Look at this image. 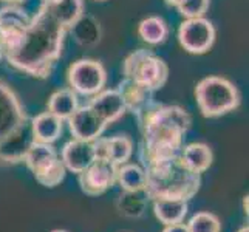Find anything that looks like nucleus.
<instances>
[{
    "label": "nucleus",
    "mask_w": 249,
    "mask_h": 232,
    "mask_svg": "<svg viewBox=\"0 0 249 232\" xmlns=\"http://www.w3.org/2000/svg\"><path fill=\"white\" fill-rule=\"evenodd\" d=\"M179 158H181L183 164L189 170L201 175L203 172H206L212 166L213 153H212V149L209 147L208 144H204V143H191V144H187L186 147L181 149Z\"/></svg>",
    "instance_id": "dca6fc26"
},
{
    "label": "nucleus",
    "mask_w": 249,
    "mask_h": 232,
    "mask_svg": "<svg viewBox=\"0 0 249 232\" xmlns=\"http://www.w3.org/2000/svg\"><path fill=\"white\" fill-rule=\"evenodd\" d=\"M237 232H249V226H248V225H246V226H243V228H242V229H238V231H237Z\"/></svg>",
    "instance_id": "7c9ffc66"
},
{
    "label": "nucleus",
    "mask_w": 249,
    "mask_h": 232,
    "mask_svg": "<svg viewBox=\"0 0 249 232\" xmlns=\"http://www.w3.org/2000/svg\"><path fill=\"white\" fill-rule=\"evenodd\" d=\"M164 2H166V5H169V6H177L179 0H164Z\"/></svg>",
    "instance_id": "c85d7f7f"
},
{
    "label": "nucleus",
    "mask_w": 249,
    "mask_h": 232,
    "mask_svg": "<svg viewBox=\"0 0 249 232\" xmlns=\"http://www.w3.org/2000/svg\"><path fill=\"white\" fill-rule=\"evenodd\" d=\"M187 203L184 200H167L160 198L153 200V212L155 217L164 226L183 223L187 215Z\"/></svg>",
    "instance_id": "412c9836"
},
{
    "label": "nucleus",
    "mask_w": 249,
    "mask_h": 232,
    "mask_svg": "<svg viewBox=\"0 0 249 232\" xmlns=\"http://www.w3.org/2000/svg\"><path fill=\"white\" fill-rule=\"evenodd\" d=\"M65 175H67V169L64 166V162L61 161V158H57L53 164L47 167L44 172L34 175V178H36V181L39 184L45 187H56L64 181Z\"/></svg>",
    "instance_id": "a878e982"
},
{
    "label": "nucleus",
    "mask_w": 249,
    "mask_h": 232,
    "mask_svg": "<svg viewBox=\"0 0 249 232\" xmlns=\"http://www.w3.org/2000/svg\"><path fill=\"white\" fill-rule=\"evenodd\" d=\"M67 121L71 135L76 140L82 141H96L107 127V124L89 106L78 107Z\"/></svg>",
    "instance_id": "9b49d317"
},
{
    "label": "nucleus",
    "mask_w": 249,
    "mask_h": 232,
    "mask_svg": "<svg viewBox=\"0 0 249 232\" xmlns=\"http://www.w3.org/2000/svg\"><path fill=\"white\" fill-rule=\"evenodd\" d=\"M57 152L53 147V144L47 143H37L33 141L23 157V161L27 167L33 172V175H37L50 167L57 160Z\"/></svg>",
    "instance_id": "a211bd4d"
},
{
    "label": "nucleus",
    "mask_w": 249,
    "mask_h": 232,
    "mask_svg": "<svg viewBox=\"0 0 249 232\" xmlns=\"http://www.w3.org/2000/svg\"><path fill=\"white\" fill-rule=\"evenodd\" d=\"M99 2H102V0H99Z\"/></svg>",
    "instance_id": "72a5a7b5"
},
{
    "label": "nucleus",
    "mask_w": 249,
    "mask_h": 232,
    "mask_svg": "<svg viewBox=\"0 0 249 232\" xmlns=\"http://www.w3.org/2000/svg\"><path fill=\"white\" fill-rule=\"evenodd\" d=\"M67 31L42 6L22 36L3 50L8 64L33 77L45 79L62 56Z\"/></svg>",
    "instance_id": "f257e3e1"
},
{
    "label": "nucleus",
    "mask_w": 249,
    "mask_h": 232,
    "mask_svg": "<svg viewBox=\"0 0 249 232\" xmlns=\"http://www.w3.org/2000/svg\"><path fill=\"white\" fill-rule=\"evenodd\" d=\"M68 31L71 33V36L74 37V40L78 42L82 47H94L101 42V25L99 22L91 16L82 14L78 20H76Z\"/></svg>",
    "instance_id": "aec40b11"
},
{
    "label": "nucleus",
    "mask_w": 249,
    "mask_h": 232,
    "mask_svg": "<svg viewBox=\"0 0 249 232\" xmlns=\"http://www.w3.org/2000/svg\"><path fill=\"white\" fill-rule=\"evenodd\" d=\"M116 183L127 194L142 192L145 187V170L138 164L124 162V164L118 166Z\"/></svg>",
    "instance_id": "5701e85b"
},
{
    "label": "nucleus",
    "mask_w": 249,
    "mask_h": 232,
    "mask_svg": "<svg viewBox=\"0 0 249 232\" xmlns=\"http://www.w3.org/2000/svg\"><path fill=\"white\" fill-rule=\"evenodd\" d=\"M209 3L211 0H179L175 8L186 19H195V17H204L209 10Z\"/></svg>",
    "instance_id": "bb28decb"
},
{
    "label": "nucleus",
    "mask_w": 249,
    "mask_h": 232,
    "mask_svg": "<svg viewBox=\"0 0 249 232\" xmlns=\"http://www.w3.org/2000/svg\"><path fill=\"white\" fill-rule=\"evenodd\" d=\"M67 81L76 94L94 96L101 90H104L107 82V71L99 61L79 59L68 68Z\"/></svg>",
    "instance_id": "0eeeda50"
},
{
    "label": "nucleus",
    "mask_w": 249,
    "mask_h": 232,
    "mask_svg": "<svg viewBox=\"0 0 249 232\" xmlns=\"http://www.w3.org/2000/svg\"><path fill=\"white\" fill-rule=\"evenodd\" d=\"M178 42L187 53L204 54L215 42V28L206 17L186 19L178 28Z\"/></svg>",
    "instance_id": "6e6552de"
},
{
    "label": "nucleus",
    "mask_w": 249,
    "mask_h": 232,
    "mask_svg": "<svg viewBox=\"0 0 249 232\" xmlns=\"http://www.w3.org/2000/svg\"><path fill=\"white\" fill-rule=\"evenodd\" d=\"M0 2H8V3H22L23 0H0Z\"/></svg>",
    "instance_id": "c756f323"
},
{
    "label": "nucleus",
    "mask_w": 249,
    "mask_h": 232,
    "mask_svg": "<svg viewBox=\"0 0 249 232\" xmlns=\"http://www.w3.org/2000/svg\"><path fill=\"white\" fill-rule=\"evenodd\" d=\"M89 107L96 113L107 125L123 118L127 111L125 101L121 91L115 90H101L93 96Z\"/></svg>",
    "instance_id": "ddd939ff"
},
{
    "label": "nucleus",
    "mask_w": 249,
    "mask_h": 232,
    "mask_svg": "<svg viewBox=\"0 0 249 232\" xmlns=\"http://www.w3.org/2000/svg\"><path fill=\"white\" fill-rule=\"evenodd\" d=\"M48 111L62 121H67L79 107V99L71 89L56 90L48 99Z\"/></svg>",
    "instance_id": "4be33fe9"
},
{
    "label": "nucleus",
    "mask_w": 249,
    "mask_h": 232,
    "mask_svg": "<svg viewBox=\"0 0 249 232\" xmlns=\"http://www.w3.org/2000/svg\"><path fill=\"white\" fill-rule=\"evenodd\" d=\"M42 6L67 30L84 14V0H53Z\"/></svg>",
    "instance_id": "6ab92c4d"
},
{
    "label": "nucleus",
    "mask_w": 249,
    "mask_h": 232,
    "mask_svg": "<svg viewBox=\"0 0 249 232\" xmlns=\"http://www.w3.org/2000/svg\"><path fill=\"white\" fill-rule=\"evenodd\" d=\"M140 37L149 45H160L166 42L169 36V27L166 20L160 16H150L142 19L138 25Z\"/></svg>",
    "instance_id": "b1692460"
},
{
    "label": "nucleus",
    "mask_w": 249,
    "mask_h": 232,
    "mask_svg": "<svg viewBox=\"0 0 249 232\" xmlns=\"http://www.w3.org/2000/svg\"><path fill=\"white\" fill-rule=\"evenodd\" d=\"M51 232H68V231H64V229H54V231H51Z\"/></svg>",
    "instance_id": "473e14b6"
},
{
    "label": "nucleus",
    "mask_w": 249,
    "mask_h": 232,
    "mask_svg": "<svg viewBox=\"0 0 249 232\" xmlns=\"http://www.w3.org/2000/svg\"><path fill=\"white\" fill-rule=\"evenodd\" d=\"M30 125L33 140L47 144H53L56 140H59L64 130V121L50 111H44V113H39L36 118H33Z\"/></svg>",
    "instance_id": "2eb2a0df"
},
{
    "label": "nucleus",
    "mask_w": 249,
    "mask_h": 232,
    "mask_svg": "<svg viewBox=\"0 0 249 232\" xmlns=\"http://www.w3.org/2000/svg\"><path fill=\"white\" fill-rule=\"evenodd\" d=\"M5 56V53H3V47H2V42H0V59H2Z\"/></svg>",
    "instance_id": "2f4dec72"
},
{
    "label": "nucleus",
    "mask_w": 249,
    "mask_h": 232,
    "mask_svg": "<svg viewBox=\"0 0 249 232\" xmlns=\"http://www.w3.org/2000/svg\"><path fill=\"white\" fill-rule=\"evenodd\" d=\"M162 232H189V229L184 223H175V225H167Z\"/></svg>",
    "instance_id": "cd10ccee"
},
{
    "label": "nucleus",
    "mask_w": 249,
    "mask_h": 232,
    "mask_svg": "<svg viewBox=\"0 0 249 232\" xmlns=\"http://www.w3.org/2000/svg\"><path fill=\"white\" fill-rule=\"evenodd\" d=\"M96 160V144L94 141H82L73 138L68 141L61 152V161L67 170L81 174Z\"/></svg>",
    "instance_id": "f8f14e48"
},
{
    "label": "nucleus",
    "mask_w": 249,
    "mask_h": 232,
    "mask_svg": "<svg viewBox=\"0 0 249 232\" xmlns=\"http://www.w3.org/2000/svg\"><path fill=\"white\" fill-rule=\"evenodd\" d=\"M124 77L152 91L162 89L169 77V67L160 56L140 48L130 53L123 65Z\"/></svg>",
    "instance_id": "423d86ee"
},
{
    "label": "nucleus",
    "mask_w": 249,
    "mask_h": 232,
    "mask_svg": "<svg viewBox=\"0 0 249 232\" xmlns=\"http://www.w3.org/2000/svg\"><path fill=\"white\" fill-rule=\"evenodd\" d=\"M118 166L106 158H96L79 174V184L84 194L98 196L107 192L116 183Z\"/></svg>",
    "instance_id": "1a4fd4ad"
},
{
    "label": "nucleus",
    "mask_w": 249,
    "mask_h": 232,
    "mask_svg": "<svg viewBox=\"0 0 249 232\" xmlns=\"http://www.w3.org/2000/svg\"><path fill=\"white\" fill-rule=\"evenodd\" d=\"M94 144H96V158H106L116 166L127 162L133 153V141L125 135L98 138Z\"/></svg>",
    "instance_id": "4468645a"
},
{
    "label": "nucleus",
    "mask_w": 249,
    "mask_h": 232,
    "mask_svg": "<svg viewBox=\"0 0 249 232\" xmlns=\"http://www.w3.org/2000/svg\"><path fill=\"white\" fill-rule=\"evenodd\" d=\"M145 187L149 198L160 200H191L198 192L200 174L191 172L179 157L145 164Z\"/></svg>",
    "instance_id": "20e7f679"
},
{
    "label": "nucleus",
    "mask_w": 249,
    "mask_h": 232,
    "mask_svg": "<svg viewBox=\"0 0 249 232\" xmlns=\"http://www.w3.org/2000/svg\"><path fill=\"white\" fill-rule=\"evenodd\" d=\"M118 90L123 94L127 110H132L136 115L142 113L145 108L153 104V93L155 91L145 89L142 85L136 84L133 81H128L125 77L121 82V85H119Z\"/></svg>",
    "instance_id": "f3484780"
},
{
    "label": "nucleus",
    "mask_w": 249,
    "mask_h": 232,
    "mask_svg": "<svg viewBox=\"0 0 249 232\" xmlns=\"http://www.w3.org/2000/svg\"><path fill=\"white\" fill-rule=\"evenodd\" d=\"M189 232H221V221L212 212H196L187 223Z\"/></svg>",
    "instance_id": "393cba45"
},
{
    "label": "nucleus",
    "mask_w": 249,
    "mask_h": 232,
    "mask_svg": "<svg viewBox=\"0 0 249 232\" xmlns=\"http://www.w3.org/2000/svg\"><path fill=\"white\" fill-rule=\"evenodd\" d=\"M195 99L204 118H218L237 110L242 94L226 77L208 76L196 84Z\"/></svg>",
    "instance_id": "39448f33"
},
{
    "label": "nucleus",
    "mask_w": 249,
    "mask_h": 232,
    "mask_svg": "<svg viewBox=\"0 0 249 232\" xmlns=\"http://www.w3.org/2000/svg\"><path fill=\"white\" fill-rule=\"evenodd\" d=\"M31 125L19 96L6 82L0 81V162L23 161L33 143Z\"/></svg>",
    "instance_id": "7ed1b4c3"
},
{
    "label": "nucleus",
    "mask_w": 249,
    "mask_h": 232,
    "mask_svg": "<svg viewBox=\"0 0 249 232\" xmlns=\"http://www.w3.org/2000/svg\"><path fill=\"white\" fill-rule=\"evenodd\" d=\"M144 144L142 153L145 164L179 157L183 138L191 127V115L178 106L153 104L138 115Z\"/></svg>",
    "instance_id": "f03ea898"
},
{
    "label": "nucleus",
    "mask_w": 249,
    "mask_h": 232,
    "mask_svg": "<svg viewBox=\"0 0 249 232\" xmlns=\"http://www.w3.org/2000/svg\"><path fill=\"white\" fill-rule=\"evenodd\" d=\"M31 19L33 16L20 3H8L0 8V42L3 50L22 36L31 23Z\"/></svg>",
    "instance_id": "9d476101"
}]
</instances>
